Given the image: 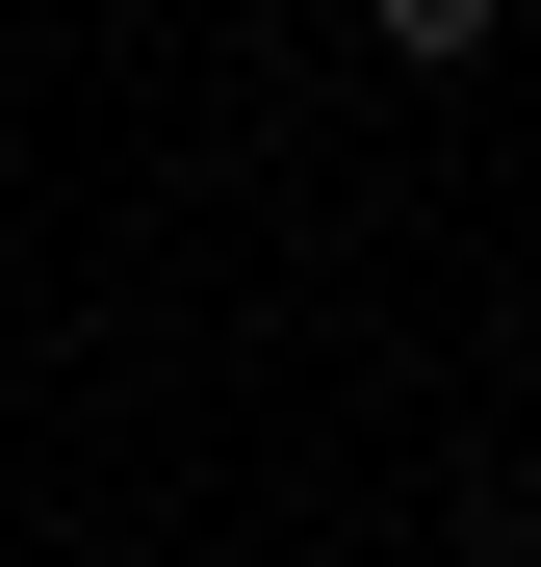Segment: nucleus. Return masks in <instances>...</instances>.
<instances>
[{
	"instance_id": "1",
	"label": "nucleus",
	"mask_w": 541,
	"mask_h": 567,
	"mask_svg": "<svg viewBox=\"0 0 541 567\" xmlns=\"http://www.w3.org/2000/svg\"><path fill=\"white\" fill-rule=\"evenodd\" d=\"M490 27H516V0H361V52H413V78H465Z\"/></svg>"
}]
</instances>
